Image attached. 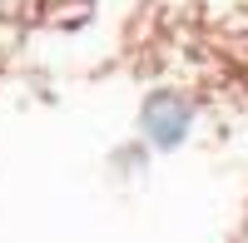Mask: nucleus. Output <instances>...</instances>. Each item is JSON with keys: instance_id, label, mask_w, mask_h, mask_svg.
I'll list each match as a JSON object with an SVG mask.
<instances>
[{"instance_id": "1", "label": "nucleus", "mask_w": 248, "mask_h": 243, "mask_svg": "<svg viewBox=\"0 0 248 243\" xmlns=\"http://www.w3.org/2000/svg\"><path fill=\"white\" fill-rule=\"evenodd\" d=\"M194 129H199V99L184 90V85L159 79V85H149V90L139 94L134 134L154 149V159L159 154H179L194 139Z\"/></svg>"}, {"instance_id": "2", "label": "nucleus", "mask_w": 248, "mask_h": 243, "mask_svg": "<svg viewBox=\"0 0 248 243\" xmlns=\"http://www.w3.org/2000/svg\"><path fill=\"white\" fill-rule=\"evenodd\" d=\"M194 20L218 40H248V0H194Z\"/></svg>"}, {"instance_id": "3", "label": "nucleus", "mask_w": 248, "mask_h": 243, "mask_svg": "<svg viewBox=\"0 0 248 243\" xmlns=\"http://www.w3.org/2000/svg\"><path fill=\"white\" fill-rule=\"evenodd\" d=\"M149 164H154V149L144 144L139 134H134V139H119V144L109 149V174H114V179H139Z\"/></svg>"}, {"instance_id": "4", "label": "nucleus", "mask_w": 248, "mask_h": 243, "mask_svg": "<svg viewBox=\"0 0 248 243\" xmlns=\"http://www.w3.org/2000/svg\"><path fill=\"white\" fill-rule=\"evenodd\" d=\"M50 30H79L94 20V0H45V10H40Z\"/></svg>"}, {"instance_id": "5", "label": "nucleus", "mask_w": 248, "mask_h": 243, "mask_svg": "<svg viewBox=\"0 0 248 243\" xmlns=\"http://www.w3.org/2000/svg\"><path fill=\"white\" fill-rule=\"evenodd\" d=\"M154 5H194V0H154Z\"/></svg>"}]
</instances>
